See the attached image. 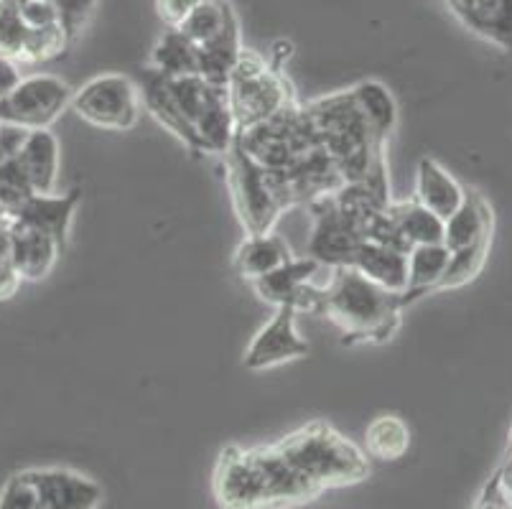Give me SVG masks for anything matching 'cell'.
I'll return each instance as SVG.
<instances>
[{"label":"cell","instance_id":"1","mask_svg":"<svg viewBox=\"0 0 512 509\" xmlns=\"http://www.w3.org/2000/svg\"><path fill=\"white\" fill-rule=\"evenodd\" d=\"M143 107L189 148L192 156H225L237 128L225 87L199 74L166 77L146 67L141 72Z\"/></svg>","mask_w":512,"mask_h":509},{"label":"cell","instance_id":"2","mask_svg":"<svg viewBox=\"0 0 512 509\" xmlns=\"http://www.w3.org/2000/svg\"><path fill=\"white\" fill-rule=\"evenodd\" d=\"M212 492L220 509H293L316 502L321 489L265 446H225L212 471Z\"/></svg>","mask_w":512,"mask_h":509},{"label":"cell","instance_id":"3","mask_svg":"<svg viewBox=\"0 0 512 509\" xmlns=\"http://www.w3.org/2000/svg\"><path fill=\"white\" fill-rule=\"evenodd\" d=\"M304 110L316 143L339 168L344 184H388V140L380 138L365 118L352 87L304 102Z\"/></svg>","mask_w":512,"mask_h":509},{"label":"cell","instance_id":"4","mask_svg":"<svg viewBox=\"0 0 512 509\" xmlns=\"http://www.w3.org/2000/svg\"><path fill=\"white\" fill-rule=\"evenodd\" d=\"M316 314L327 316L344 334V344H385L400 329L398 293L377 286L355 268H332L319 288Z\"/></svg>","mask_w":512,"mask_h":509},{"label":"cell","instance_id":"5","mask_svg":"<svg viewBox=\"0 0 512 509\" xmlns=\"http://www.w3.org/2000/svg\"><path fill=\"white\" fill-rule=\"evenodd\" d=\"M273 446L321 492L355 487L370 476V459L365 451L344 438L327 420H311L278 438Z\"/></svg>","mask_w":512,"mask_h":509},{"label":"cell","instance_id":"6","mask_svg":"<svg viewBox=\"0 0 512 509\" xmlns=\"http://www.w3.org/2000/svg\"><path fill=\"white\" fill-rule=\"evenodd\" d=\"M69 39L62 18L44 0H0V59L26 67L67 54Z\"/></svg>","mask_w":512,"mask_h":509},{"label":"cell","instance_id":"7","mask_svg":"<svg viewBox=\"0 0 512 509\" xmlns=\"http://www.w3.org/2000/svg\"><path fill=\"white\" fill-rule=\"evenodd\" d=\"M227 102L237 133H242L276 118L278 112L296 105L299 97L283 69L273 67L260 51L242 46L227 79Z\"/></svg>","mask_w":512,"mask_h":509},{"label":"cell","instance_id":"8","mask_svg":"<svg viewBox=\"0 0 512 509\" xmlns=\"http://www.w3.org/2000/svg\"><path fill=\"white\" fill-rule=\"evenodd\" d=\"M237 138L248 156L260 163L268 174H286L288 168L319 151L314 128L306 118L301 100L278 112L276 118L265 120L250 130H242L237 133Z\"/></svg>","mask_w":512,"mask_h":509},{"label":"cell","instance_id":"9","mask_svg":"<svg viewBox=\"0 0 512 509\" xmlns=\"http://www.w3.org/2000/svg\"><path fill=\"white\" fill-rule=\"evenodd\" d=\"M227 186H230L232 204L240 224L248 235H268L276 227L278 217L286 212V204L278 196L271 174L260 163H255L242 148L235 135L230 151L225 153Z\"/></svg>","mask_w":512,"mask_h":509},{"label":"cell","instance_id":"10","mask_svg":"<svg viewBox=\"0 0 512 509\" xmlns=\"http://www.w3.org/2000/svg\"><path fill=\"white\" fill-rule=\"evenodd\" d=\"M69 107L95 128L123 133L138 125L143 100L136 79L125 74H100L72 92Z\"/></svg>","mask_w":512,"mask_h":509},{"label":"cell","instance_id":"11","mask_svg":"<svg viewBox=\"0 0 512 509\" xmlns=\"http://www.w3.org/2000/svg\"><path fill=\"white\" fill-rule=\"evenodd\" d=\"M72 87L54 74L21 77L8 95L0 97V123L21 130H46L72 102Z\"/></svg>","mask_w":512,"mask_h":509},{"label":"cell","instance_id":"12","mask_svg":"<svg viewBox=\"0 0 512 509\" xmlns=\"http://www.w3.org/2000/svg\"><path fill=\"white\" fill-rule=\"evenodd\" d=\"M309 212L314 217V232L309 240V258L321 263L324 268H344L349 265L357 247L362 245V235L352 224V219L339 209L334 194L321 196L309 204Z\"/></svg>","mask_w":512,"mask_h":509},{"label":"cell","instance_id":"13","mask_svg":"<svg viewBox=\"0 0 512 509\" xmlns=\"http://www.w3.org/2000/svg\"><path fill=\"white\" fill-rule=\"evenodd\" d=\"M296 316L299 311L293 306H276L273 319L253 336L250 347L245 349V370L263 372L309 354V342L296 329Z\"/></svg>","mask_w":512,"mask_h":509},{"label":"cell","instance_id":"14","mask_svg":"<svg viewBox=\"0 0 512 509\" xmlns=\"http://www.w3.org/2000/svg\"><path fill=\"white\" fill-rule=\"evenodd\" d=\"M321 268L324 265L316 263L309 255L306 258H293L278 270H273V273L255 280L253 286L265 303H273V306H293L299 314L301 311L316 314L321 286L314 283V275Z\"/></svg>","mask_w":512,"mask_h":509},{"label":"cell","instance_id":"15","mask_svg":"<svg viewBox=\"0 0 512 509\" xmlns=\"http://www.w3.org/2000/svg\"><path fill=\"white\" fill-rule=\"evenodd\" d=\"M34 482L39 509H97L102 487L72 469H26Z\"/></svg>","mask_w":512,"mask_h":509},{"label":"cell","instance_id":"16","mask_svg":"<svg viewBox=\"0 0 512 509\" xmlns=\"http://www.w3.org/2000/svg\"><path fill=\"white\" fill-rule=\"evenodd\" d=\"M11 242L13 263L21 280H44L67 250L59 237L23 219H11Z\"/></svg>","mask_w":512,"mask_h":509},{"label":"cell","instance_id":"17","mask_svg":"<svg viewBox=\"0 0 512 509\" xmlns=\"http://www.w3.org/2000/svg\"><path fill=\"white\" fill-rule=\"evenodd\" d=\"M446 6L469 34L512 54V0H446Z\"/></svg>","mask_w":512,"mask_h":509},{"label":"cell","instance_id":"18","mask_svg":"<svg viewBox=\"0 0 512 509\" xmlns=\"http://www.w3.org/2000/svg\"><path fill=\"white\" fill-rule=\"evenodd\" d=\"M11 161L16 163L34 194H57L54 189H57L59 179V140L49 128L26 133L21 148Z\"/></svg>","mask_w":512,"mask_h":509},{"label":"cell","instance_id":"19","mask_svg":"<svg viewBox=\"0 0 512 509\" xmlns=\"http://www.w3.org/2000/svg\"><path fill=\"white\" fill-rule=\"evenodd\" d=\"M413 199L423 204L428 212H434L436 217L449 219L464 204L467 189L436 158L423 156L416 168V194H413Z\"/></svg>","mask_w":512,"mask_h":509},{"label":"cell","instance_id":"20","mask_svg":"<svg viewBox=\"0 0 512 509\" xmlns=\"http://www.w3.org/2000/svg\"><path fill=\"white\" fill-rule=\"evenodd\" d=\"M495 235V212L492 204L477 189H467V199L449 219H444V242L449 252L474 245L482 237Z\"/></svg>","mask_w":512,"mask_h":509},{"label":"cell","instance_id":"21","mask_svg":"<svg viewBox=\"0 0 512 509\" xmlns=\"http://www.w3.org/2000/svg\"><path fill=\"white\" fill-rule=\"evenodd\" d=\"M446 268H449V250L444 245H418L408 252V278L403 293H398L400 308L406 311L416 301L436 293L441 288Z\"/></svg>","mask_w":512,"mask_h":509},{"label":"cell","instance_id":"22","mask_svg":"<svg viewBox=\"0 0 512 509\" xmlns=\"http://www.w3.org/2000/svg\"><path fill=\"white\" fill-rule=\"evenodd\" d=\"M347 268L360 270L365 278L393 293H403L408 278V252L380 242H362Z\"/></svg>","mask_w":512,"mask_h":509},{"label":"cell","instance_id":"23","mask_svg":"<svg viewBox=\"0 0 512 509\" xmlns=\"http://www.w3.org/2000/svg\"><path fill=\"white\" fill-rule=\"evenodd\" d=\"M79 196H82L79 189L67 191V194H34L11 214V219H23V222L36 224V227L51 232V235L59 237L67 245L74 212L79 207Z\"/></svg>","mask_w":512,"mask_h":509},{"label":"cell","instance_id":"24","mask_svg":"<svg viewBox=\"0 0 512 509\" xmlns=\"http://www.w3.org/2000/svg\"><path fill=\"white\" fill-rule=\"evenodd\" d=\"M288 260H293L291 247L276 232L248 235L235 250V270L240 273V278L250 280V283L278 270Z\"/></svg>","mask_w":512,"mask_h":509},{"label":"cell","instance_id":"25","mask_svg":"<svg viewBox=\"0 0 512 509\" xmlns=\"http://www.w3.org/2000/svg\"><path fill=\"white\" fill-rule=\"evenodd\" d=\"M388 217L408 250L418 245H441L444 242V219L428 212L416 199L390 202Z\"/></svg>","mask_w":512,"mask_h":509},{"label":"cell","instance_id":"26","mask_svg":"<svg viewBox=\"0 0 512 509\" xmlns=\"http://www.w3.org/2000/svg\"><path fill=\"white\" fill-rule=\"evenodd\" d=\"M411 448V428L400 415L385 413L372 418L365 431V454L377 461H398Z\"/></svg>","mask_w":512,"mask_h":509},{"label":"cell","instance_id":"27","mask_svg":"<svg viewBox=\"0 0 512 509\" xmlns=\"http://www.w3.org/2000/svg\"><path fill=\"white\" fill-rule=\"evenodd\" d=\"M151 69L166 74V77L199 74L197 46L186 39L179 28H166L151 49Z\"/></svg>","mask_w":512,"mask_h":509},{"label":"cell","instance_id":"28","mask_svg":"<svg viewBox=\"0 0 512 509\" xmlns=\"http://www.w3.org/2000/svg\"><path fill=\"white\" fill-rule=\"evenodd\" d=\"M352 95H355L357 105L362 107L372 128L377 130V135L388 140L398 125V105H395V97L390 95L388 87L377 79H365V82H357L352 87Z\"/></svg>","mask_w":512,"mask_h":509},{"label":"cell","instance_id":"29","mask_svg":"<svg viewBox=\"0 0 512 509\" xmlns=\"http://www.w3.org/2000/svg\"><path fill=\"white\" fill-rule=\"evenodd\" d=\"M492 247V235L482 237L474 245L462 247V250L449 252V268H446L444 280H441L439 291H454V288H462L467 283H472L479 273H482L484 263L490 258Z\"/></svg>","mask_w":512,"mask_h":509},{"label":"cell","instance_id":"30","mask_svg":"<svg viewBox=\"0 0 512 509\" xmlns=\"http://www.w3.org/2000/svg\"><path fill=\"white\" fill-rule=\"evenodd\" d=\"M18 288H21V275L13 263L11 217H0V301L16 296Z\"/></svg>","mask_w":512,"mask_h":509},{"label":"cell","instance_id":"31","mask_svg":"<svg viewBox=\"0 0 512 509\" xmlns=\"http://www.w3.org/2000/svg\"><path fill=\"white\" fill-rule=\"evenodd\" d=\"M0 509H39L34 482L29 471H16L0 489Z\"/></svg>","mask_w":512,"mask_h":509},{"label":"cell","instance_id":"32","mask_svg":"<svg viewBox=\"0 0 512 509\" xmlns=\"http://www.w3.org/2000/svg\"><path fill=\"white\" fill-rule=\"evenodd\" d=\"M44 3H49V6L59 13V18H62L64 28H67V34L72 41L85 31V26L90 23L97 6V0H44Z\"/></svg>","mask_w":512,"mask_h":509},{"label":"cell","instance_id":"33","mask_svg":"<svg viewBox=\"0 0 512 509\" xmlns=\"http://www.w3.org/2000/svg\"><path fill=\"white\" fill-rule=\"evenodd\" d=\"M472 509H512V497L505 489V484H502L500 469L490 476V482L484 484Z\"/></svg>","mask_w":512,"mask_h":509},{"label":"cell","instance_id":"34","mask_svg":"<svg viewBox=\"0 0 512 509\" xmlns=\"http://www.w3.org/2000/svg\"><path fill=\"white\" fill-rule=\"evenodd\" d=\"M202 0H156V13L166 28H179Z\"/></svg>","mask_w":512,"mask_h":509},{"label":"cell","instance_id":"35","mask_svg":"<svg viewBox=\"0 0 512 509\" xmlns=\"http://www.w3.org/2000/svg\"><path fill=\"white\" fill-rule=\"evenodd\" d=\"M18 82H21V67L6 62V59H0V97L8 95Z\"/></svg>","mask_w":512,"mask_h":509},{"label":"cell","instance_id":"36","mask_svg":"<svg viewBox=\"0 0 512 509\" xmlns=\"http://www.w3.org/2000/svg\"><path fill=\"white\" fill-rule=\"evenodd\" d=\"M271 51H273V54L268 56V62H271L276 69H283V64H286L288 59H291L293 44H291V41L281 39V41H276V44L271 46Z\"/></svg>","mask_w":512,"mask_h":509},{"label":"cell","instance_id":"37","mask_svg":"<svg viewBox=\"0 0 512 509\" xmlns=\"http://www.w3.org/2000/svg\"><path fill=\"white\" fill-rule=\"evenodd\" d=\"M0 133H3V123H0Z\"/></svg>","mask_w":512,"mask_h":509}]
</instances>
